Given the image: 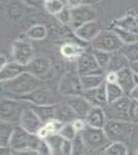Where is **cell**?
I'll return each mask as SVG.
<instances>
[{"label":"cell","mask_w":138,"mask_h":155,"mask_svg":"<svg viewBox=\"0 0 138 155\" xmlns=\"http://www.w3.org/2000/svg\"><path fill=\"white\" fill-rule=\"evenodd\" d=\"M26 71V66L18 63L16 61H11L0 68V81L1 83L11 81V80L16 79Z\"/></svg>","instance_id":"obj_22"},{"label":"cell","mask_w":138,"mask_h":155,"mask_svg":"<svg viewBox=\"0 0 138 155\" xmlns=\"http://www.w3.org/2000/svg\"><path fill=\"white\" fill-rule=\"evenodd\" d=\"M105 71L98 65L94 55L91 52H85L76 60V72L79 77L89 74H103Z\"/></svg>","instance_id":"obj_11"},{"label":"cell","mask_w":138,"mask_h":155,"mask_svg":"<svg viewBox=\"0 0 138 155\" xmlns=\"http://www.w3.org/2000/svg\"><path fill=\"white\" fill-rule=\"evenodd\" d=\"M97 19V12L90 5H81L71 9V22L70 26L74 30L79 28L82 25Z\"/></svg>","instance_id":"obj_12"},{"label":"cell","mask_w":138,"mask_h":155,"mask_svg":"<svg viewBox=\"0 0 138 155\" xmlns=\"http://www.w3.org/2000/svg\"><path fill=\"white\" fill-rule=\"evenodd\" d=\"M101 26L97 20L82 25L79 28L74 30V33L79 39L86 42H92L96 36L101 32Z\"/></svg>","instance_id":"obj_18"},{"label":"cell","mask_w":138,"mask_h":155,"mask_svg":"<svg viewBox=\"0 0 138 155\" xmlns=\"http://www.w3.org/2000/svg\"><path fill=\"white\" fill-rule=\"evenodd\" d=\"M51 155H72V142L64 139L59 134H52L46 140Z\"/></svg>","instance_id":"obj_13"},{"label":"cell","mask_w":138,"mask_h":155,"mask_svg":"<svg viewBox=\"0 0 138 155\" xmlns=\"http://www.w3.org/2000/svg\"><path fill=\"white\" fill-rule=\"evenodd\" d=\"M32 110L35 112V114L39 117L43 123H47V121L52 119H55V114H56V104L54 106H30Z\"/></svg>","instance_id":"obj_28"},{"label":"cell","mask_w":138,"mask_h":155,"mask_svg":"<svg viewBox=\"0 0 138 155\" xmlns=\"http://www.w3.org/2000/svg\"><path fill=\"white\" fill-rule=\"evenodd\" d=\"M47 1H49V0H44V2H47Z\"/></svg>","instance_id":"obj_52"},{"label":"cell","mask_w":138,"mask_h":155,"mask_svg":"<svg viewBox=\"0 0 138 155\" xmlns=\"http://www.w3.org/2000/svg\"><path fill=\"white\" fill-rule=\"evenodd\" d=\"M59 91L66 97L82 95L84 89H82L81 77L79 76V74L72 71L66 72L60 81Z\"/></svg>","instance_id":"obj_10"},{"label":"cell","mask_w":138,"mask_h":155,"mask_svg":"<svg viewBox=\"0 0 138 155\" xmlns=\"http://www.w3.org/2000/svg\"><path fill=\"white\" fill-rule=\"evenodd\" d=\"M104 155H128L129 151H128L127 144L120 143V142H114L110 143L108 146L103 150Z\"/></svg>","instance_id":"obj_32"},{"label":"cell","mask_w":138,"mask_h":155,"mask_svg":"<svg viewBox=\"0 0 138 155\" xmlns=\"http://www.w3.org/2000/svg\"><path fill=\"white\" fill-rule=\"evenodd\" d=\"M92 49L101 50L107 53H114L121 51L124 47V42L112 30H101L92 42Z\"/></svg>","instance_id":"obj_5"},{"label":"cell","mask_w":138,"mask_h":155,"mask_svg":"<svg viewBox=\"0 0 138 155\" xmlns=\"http://www.w3.org/2000/svg\"><path fill=\"white\" fill-rule=\"evenodd\" d=\"M11 54L14 61L27 66L35 58L34 48L31 42L25 39H17L12 42Z\"/></svg>","instance_id":"obj_8"},{"label":"cell","mask_w":138,"mask_h":155,"mask_svg":"<svg viewBox=\"0 0 138 155\" xmlns=\"http://www.w3.org/2000/svg\"><path fill=\"white\" fill-rule=\"evenodd\" d=\"M65 3L63 0H49L44 2V8L53 16H58L65 8Z\"/></svg>","instance_id":"obj_35"},{"label":"cell","mask_w":138,"mask_h":155,"mask_svg":"<svg viewBox=\"0 0 138 155\" xmlns=\"http://www.w3.org/2000/svg\"><path fill=\"white\" fill-rule=\"evenodd\" d=\"M43 122L39 119V117L35 114V112L30 107H26L22 113L21 119H20L19 125L24 128L25 130L31 134H37L41 127L43 126Z\"/></svg>","instance_id":"obj_15"},{"label":"cell","mask_w":138,"mask_h":155,"mask_svg":"<svg viewBox=\"0 0 138 155\" xmlns=\"http://www.w3.org/2000/svg\"><path fill=\"white\" fill-rule=\"evenodd\" d=\"M88 149L82 141L81 134H79L77 137L72 141V155H85Z\"/></svg>","instance_id":"obj_36"},{"label":"cell","mask_w":138,"mask_h":155,"mask_svg":"<svg viewBox=\"0 0 138 155\" xmlns=\"http://www.w3.org/2000/svg\"><path fill=\"white\" fill-rule=\"evenodd\" d=\"M110 30L115 32L125 45L138 42V24L134 16L127 15L114 20L110 25Z\"/></svg>","instance_id":"obj_2"},{"label":"cell","mask_w":138,"mask_h":155,"mask_svg":"<svg viewBox=\"0 0 138 155\" xmlns=\"http://www.w3.org/2000/svg\"><path fill=\"white\" fill-rule=\"evenodd\" d=\"M105 82L106 83H117V72H106Z\"/></svg>","instance_id":"obj_44"},{"label":"cell","mask_w":138,"mask_h":155,"mask_svg":"<svg viewBox=\"0 0 138 155\" xmlns=\"http://www.w3.org/2000/svg\"><path fill=\"white\" fill-rule=\"evenodd\" d=\"M16 126L8 122L1 121L0 125V147H11V141Z\"/></svg>","instance_id":"obj_29"},{"label":"cell","mask_w":138,"mask_h":155,"mask_svg":"<svg viewBox=\"0 0 138 155\" xmlns=\"http://www.w3.org/2000/svg\"><path fill=\"white\" fill-rule=\"evenodd\" d=\"M26 35L28 38L33 39V41H43L47 35V30L44 25H34L30 29H28V31L26 32Z\"/></svg>","instance_id":"obj_31"},{"label":"cell","mask_w":138,"mask_h":155,"mask_svg":"<svg viewBox=\"0 0 138 155\" xmlns=\"http://www.w3.org/2000/svg\"><path fill=\"white\" fill-rule=\"evenodd\" d=\"M130 98L133 99V101H138V86L135 87V89L132 91V93L130 94Z\"/></svg>","instance_id":"obj_46"},{"label":"cell","mask_w":138,"mask_h":155,"mask_svg":"<svg viewBox=\"0 0 138 155\" xmlns=\"http://www.w3.org/2000/svg\"><path fill=\"white\" fill-rule=\"evenodd\" d=\"M66 104L73 110L77 118L85 119L89 111L92 109V104L87 101L82 95L67 96Z\"/></svg>","instance_id":"obj_19"},{"label":"cell","mask_w":138,"mask_h":155,"mask_svg":"<svg viewBox=\"0 0 138 155\" xmlns=\"http://www.w3.org/2000/svg\"><path fill=\"white\" fill-rule=\"evenodd\" d=\"M97 152H98V151H92V150H88L87 153L85 154V155H98V154H97Z\"/></svg>","instance_id":"obj_49"},{"label":"cell","mask_w":138,"mask_h":155,"mask_svg":"<svg viewBox=\"0 0 138 155\" xmlns=\"http://www.w3.org/2000/svg\"><path fill=\"white\" fill-rule=\"evenodd\" d=\"M85 121H86L88 126L94 127V128H104L107 122V117L105 114L104 107H92L87 117L85 118Z\"/></svg>","instance_id":"obj_21"},{"label":"cell","mask_w":138,"mask_h":155,"mask_svg":"<svg viewBox=\"0 0 138 155\" xmlns=\"http://www.w3.org/2000/svg\"><path fill=\"white\" fill-rule=\"evenodd\" d=\"M52 68V61L49 57H35L26 66V71L30 72L34 77L43 81V78L50 72Z\"/></svg>","instance_id":"obj_17"},{"label":"cell","mask_w":138,"mask_h":155,"mask_svg":"<svg viewBox=\"0 0 138 155\" xmlns=\"http://www.w3.org/2000/svg\"><path fill=\"white\" fill-rule=\"evenodd\" d=\"M130 67H131L133 71H134L138 74V62H135V63L130 64Z\"/></svg>","instance_id":"obj_48"},{"label":"cell","mask_w":138,"mask_h":155,"mask_svg":"<svg viewBox=\"0 0 138 155\" xmlns=\"http://www.w3.org/2000/svg\"><path fill=\"white\" fill-rule=\"evenodd\" d=\"M135 19H136V22H137V24H138V16L135 17Z\"/></svg>","instance_id":"obj_50"},{"label":"cell","mask_w":138,"mask_h":155,"mask_svg":"<svg viewBox=\"0 0 138 155\" xmlns=\"http://www.w3.org/2000/svg\"><path fill=\"white\" fill-rule=\"evenodd\" d=\"M24 3L31 7H40L44 6V0H23Z\"/></svg>","instance_id":"obj_41"},{"label":"cell","mask_w":138,"mask_h":155,"mask_svg":"<svg viewBox=\"0 0 138 155\" xmlns=\"http://www.w3.org/2000/svg\"><path fill=\"white\" fill-rule=\"evenodd\" d=\"M82 96L87 99L92 107H104L107 104V96H106V88L105 83L100 87L91 90H86L82 93Z\"/></svg>","instance_id":"obj_20"},{"label":"cell","mask_w":138,"mask_h":155,"mask_svg":"<svg viewBox=\"0 0 138 155\" xmlns=\"http://www.w3.org/2000/svg\"><path fill=\"white\" fill-rule=\"evenodd\" d=\"M64 125V123H62L61 121H59L58 119H52L50 121H47V123L43 124V126L41 127V129L37 134L40 139L46 140L47 137L52 136V134H59V131L61 130L62 126Z\"/></svg>","instance_id":"obj_26"},{"label":"cell","mask_w":138,"mask_h":155,"mask_svg":"<svg viewBox=\"0 0 138 155\" xmlns=\"http://www.w3.org/2000/svg\"><path fill=\"white\" fill-rule=\"evenodd\" d=\"M86 51L82 47L77 44H74V42H66L60 48V53L62 56L69 60H77Z\"/></svg>","instance_id":"obj_24"},{"label":"cell","mask_w":138,"mask_h":155,"mask_svg":"<svg viewBox=\"0 0 138 155\" xmlns=\"http://www.w3.org/2000/svg\"><path fill=\"white\" fill-rule=\"evenodd\" d=\"M44 144V140L40 139L37 134H31L22 128L21 126H16L11 141V150L24 151V150H35L40 151Z\"/></svg>","instance_id":"obj_3"},{"label":"cell","mask_w":138,"mask_h":155,"mask_svg":"<svg viewBox=\"0 0 138 155\" xmlns=\"http://www.w3.org/2000/svg\"><path fill=\"white\" fill-rule=\"evenodd\" d=\"M19 99L29 102L33 106H54L56 104V99L53 94L47 88H41L34 90L33 92L19 97Z\"/></svg>","instance_id":"obj_14"},{"label":"cell","mask_w":138,"mask_h":155,"mask_svg":"<svg viewBox=\"0 0 138 155\" xmlns=\"http://www.w3.org/2000/svg\"><path fill=\"white\" fill-rule=\"evenodd\" d=\"M103 129L110 143L120 142L127 144L134 132V123L130 121L107 120Z\"/></svg>","instance_id":"obj_4"},{"label":"cell","mask_w":138,"mask_h":155,"mask_svg":"<svg viewBox=\"0 0 138 155\" xmlns=\"http://www.w3.org/2000/svg\"><path fill=\"white\" fill-rule=\"evenodd\" d=\"M81 136L87 149L92 151L104 150L110 144V141L103 128H94L91 126H87Z\"/></svg>","instance_id":"obj_6"},{"label":"cell","mask_w":138,"mask_h":155,"mask_svg":"<svg viewBox=\"0 0 138 155\" xmlns=\"http://www.w3.org/2000/svg\"><path fill=\"white\" fill-rule=\"evenodd\" d=\"M121 52L129 60L130 64L138 62V42L124 45V47L121 49Z\"/></svg>","instance_id":"obj_33"},{"label":"cell","mask_w":138,"mask_h":155,"mask_svg":"<svg viewBox=\"0 0 138 155\" xmlns=\"http://www.w3.org/2000/svg\"><path fill=\"white\" fill-rule=\"evenodd\" d=\"M7 63H8V61H7L6 56L4 54L1 53V55H0V68H1V67H3L4 65H6Z\"/></svg>","instance_id":"obj_45"},{"label":"cell","mask_w":138,"mask_h":155,"mask_svg":"<svg viewBox=\"0 0 138 155\" xmlns=\"http://www.w3.org/2000/svg\"><path fill=\"white\" fill-rule=\"evenodd\" d=\"M135 155H138V149H137V151H136V153H135Z\"/></svg>","instance_id":"obj_51"},{"label":"cell","mask_w":138,"mask_h":155,"mask_svg":"<svg viewBox=\"0 0 138 155\" xmlns=\"http://www.w3.org/2000/svg\"><path fill=\"white\" fill-rule=\"evenodd\" d=\"M59 134L61 137H63L64 139L68 140V141H73L75 137H77V131L76 129L74 128L73 124L72 123H65L63 126H62L61 130L59 131Z\"/></svg>","instance_id":"obj_37"},{"label":"cell","mask_w":138,"mask_h":155,"mask_svg":"<svg viewBox=\"0 0 138 155\" xmlns=\"http://www.w3.org/2000/svg\"><path fill=\"white\" fill-rule=\"evenodd\" d=\"M57 17L58 21L60 23H63V24H69L70 25V22H71V9L68 8V7H65V8L60 12Z\"/></svg>","instance_id":"obj_39"},{"label":"cell","mask_w":138,"mask_h":155,"mask_svg":"<svg viewBox=\"0 0 138 155\" xmlns=\"http://www.w3.org/2000/svg\"><path fill=\"white\" fill-rule=\"evenodd\" d=\"M105 88H106V96H107V104L115 102L122 97L126 96L117 83H106L105 82Z\"/></svg>","instance_id":"obj_30"},{"label":"cell","mask_w":138,"mask_h":155,"mask_svg":"<svg viewBox=\"0 0 138 155\" xmlns=\"http://www.w3.org/2000/svg\"><path fill=\"white\" fill-rule=\"evenodd\" d=\"M92 53L94 55L95 59H96L98 65L101 67L103 71H106L110 58H111V53H107V52L101 51V50H95V49H92Z\"/></svg>","instance_id":"obj_34"},{"label":"cell","mask_w":138,"mask_h":155,"mask_svg":"<svg viewBox=\"0 0 138 155\" xmlns=\"http://www.w3.org/2000/svg\"><path fill=\"white\" fill-rule=\"evenodd\" d=\"M129 66H130L129 60L126 58V56L121 51H117L114 52V53H111V58H110L106 72H119L122 69Z\"/></svg>","instance_id":"obj_23"},{"label":"cell","mask_w":138,"mask_h":155,"mask_svg":"<svg viewBox=\"0 0 138 155\" xmlns=\"http://www.w3.org/2000/svg\"><path fill=\"white\" fill-rule=\"evenodd\" d=\"M81 82L84 91L100 87L105 83V77L103 74H89L81 77Z\"/></svg>","instance_id":"obj_27"},{"label":"cell","mask_w":138,"mask_h":155,"mask_svg":"<svg viewBox=\"0 0 138 155\" xmlns=\"http://www.w3.org/2000/svg\"><path fill=\"white\" fill-rule=\"evenodd\" d=\"M25 107L16 98H11V97L7 96L3 97L1 99V107H0L1 121L8 122V123L14 124V125L19 124Z\"/></svg>","instance_id":"obj_7"},{"label":"cell","mask_w":138,"mask_h":155,"mask_svg":"<svg viewBox=\"0 0 138 155\" xmlns=\"http://www.w3.org/2000/svg\"><path fill=\"white\" fill-rule=\"evenodd\" d=\"M64 1L66 6L70 9L82 5V0H64Z\"/></svg>","instance_id":"obj_42"},{"label":"cell","mask_w":138,"mask_h":155,"mask_svg":"<svg viewBox=\"0 0 138 155\" xmlns=\"http://www.w3.org/2000/svg\"><path fill=\"white\" fill-rule=\"evenodd\" d=\"M72 124H73L74 128L76 129L77 134H82V132L85 130V128L88 126L85 119H81V118H76L72 122Z\"/></svg>","instance_id":"obj_40"},{"label":"cell","mask_w":138,"mask_h":155,"mask_svg":"<svg viewBox=\"0 0 138 155\" xmlns=\"http://www.w3.org/2000/svg\"><path fill=\"white\" fill-rule=\"evenodd\" d=\"M129 121L132 123H138V101L131 99L129 107Z\"/></svg>","instance_id":"obj_38"},{"label":"cell","mask_w":138,"mask_h":155,"mask_svg":"<svg viewBox=\"0 0 138 155\" xmlns=\"http://www.w3.org/2000/svg\"><path fill=\"white\" fill-rule=\"evenodd\" d=\"M55 118L65 124V123H72L77 117L73 112V110L65 102V104H56Z\"/></svg>","instance_id":"obj_25"},{"label":"cell","mask_w":138,"mask_h":155,"mask_svg":"<svg viewBox=\"0 0 138 155\" xmlns=\"http://www.w3.org/2000/svg\"><path fill=\"white\" fill-rule=\"evenodd\" d=\"M117 84L123 89L125 95L130 96L135 87L138 86V74L131 67H126L117 72Z\"/></svg>","instance_id":"obj_16"},{"label":"cell","mask_w":138,"mask_h":155,"mask_svg":"<svg viewBox=\"0 0 138 155\" xmlns=\"http://www.w3.org/2000/svg\"><path fill=\"white\" fill-rule=\"evenodd\" d=\"M130 104H131V98L129 96H124L115 102L106 104L104 107V111L106 114L107 120L129 121Z\"/></svg>","instance_id":"obj_9"},{"label":"cell","mask_w":138,"mask_h":155,"mask_svg":"<svg viewBox=\"0 0 138 155\" xmlns=\"http://www.w3.org/2000/svg\"><path fill=\"white\" fill-rule=\"evenodd\" d=\"M11 155H40V153L38 151H35V150H24V151L12 150Z\"/></svg>","instance_id":"obj_43"},{"label":"cell","mask_w":138,"mask_h":155,"mask_svg":"<svg viewBox=\"0 0 138 155\" xmlns=\"http://www.w3.org/2000/svg\"><path fill=\"white\" fill-rule=\"evenodd\" d=\"M99 1H101V0H82V4H84V5H90V6H92L93 4L98 3Z\"/></svg>","instance_id":"obj_47"},{"label":"cell","mask_w":138,"mask_h":155,"mask_svg":"<svg viewBox=\"0 0 138 155\" xmlns=\"http://www.w3.org/2000/svg\"><path fill=\"white\" fill-rule=\"evenodd\" d=\"M44 86L43 81L38 78L34 77L28 71H25L19 77L11 81L1 83V87L11 95L18 97L24 96Z\"/></svg>","instance_id":"obj_1"}]
</instances>
